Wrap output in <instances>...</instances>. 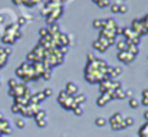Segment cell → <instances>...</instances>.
Here are the masks:
<instances>
[{
	"label": "cell",
	"instance_id": "obj_1",
	"mask_svg": "<svg viewBox=\"0 0 148 137\" xmlns=\"http://www.w3.org/2000/svg\"><path fill=\"white\" fill-rule=\"evenodd\" d=\"M16 75H17V80H23V81H30V80H39L36 75H35V71H33V66L32 64L29 62H23L22 65H19L16 68Z\"/></svg>",
	"mask_w": 148,
	"mask_h": 137
},
{
	"label": "cell",
	"instance_id": "obj_2",
	"mask_svg": "<svg viewBox=\"0 0 148 137\" xmlns=\"http://www.w3.org/2000/svg\"><path fill=\"white\" fill-rule=\"evenodd\" d=\"M115 42H116V38H106V36L99 33L98 39L92 44V46H94V49H97L99 52H105L109 46H112Z\"/></svg>",
	"mask_w": 148,
	"mask_h": 137
},
{
	"label": "cell",
	"instance_id": "obj_3",
	"mask_svg": "<svg viewBox=\"0 0 148 137\" xmlns=\"http://www.w3.org/2000/svg\"><path fill=\"white\" fill-rule=\"evenodd\" d=\"M58 101H59V104H60L65 110H73V108L76 107V104H75V101H73V97L68 95L63 90L59 92V95H58Z\"/></svg>",
	"mask_w": 148,
	"mask_h": 137
},
{
	"label": "cell",
	"instance_id": "obj_4",
	"mask_svg": "<svg viewBox=\"0 0 148 137\" xmlns=\"http://www.w3.org/2000/svg\"><path fill=\"white\" fill-rule=\"evenodd\" d=\"M108 123L111 124L112 130H122L125 129V124H124V116L121 113H115L111 116V118L108 120Z\"/></svg>",
	"mask_w": 148,
	"mask_h": 137
},
{
	"label": "cell",
	"instance_id": "obj_5",
	"mask_svg": "<svg viewBox=\"0 0 148 137\" xmlns=\"http://www.w3.org/2000/svg\"><path fill=\"white\" fill-rule=\"evenodd\" d=\"M63 15V6H56L53 10H50L46 16V23L52 25V23H56V20Z\"/></svg>",
	"mask_w": 148,
	"mask_h": 137
},
{
	"label": "cell",
	"instance_id": "obj_6",
	"mask_svg": "<svg viewBox=\"0 0 148 137\" xmlns=\"http://www.w3.org/2000/svg\"><path fill=\"white\" fill-rule=\"evenodd\" d=\"M27 88H29V87H27L26 84H20V82H19L17 87L9 90V95L13 97V98H16V97H23V95L26 94V91H27Z\"/></svg>",
	"mask_w": 148,
	"mask_h": 137
},
{
	"label": "cell",
	"instance_id": "obj_7",
	"mask_svg": "<svg viewBox=\"0 0 148 137\" xmlns=\"http://www.w3.org/2000/svg\"><path fill=\"white\" fill-rule=\"evenodd\" d=\"M131 29H132L138 36L145 35V30H144V26H143L141 19H134V20H132V23H131Z\"/></svg>",
	"mask_w": 148,
	"mask_h": 137
},
{
	"label": "cell",
	"instance_id": "obj_8",
	"mask_svg": "<svg viewBox=\"0 0 148 137\" xmlns=\"http://www.w3.org/2000/svg\"><path fill=\"white\" fill-rule=\"evenodd\" d=\"M116 58H118V61H121V62L125 64V65H130V64L134 62V59H135V56H132V55L128 53L127 51H125V52H118Z\"/></svg>",
	"mask_w": 148,
	"mask_h": 137
},
{
	"label": "cell",
	"instance_id": "obj_9",
	"mask_svg": "<svg viewBox=\"0 0 148 137\" xmlns=\"http://www.w3.org/2000/svg\"><path fill=\"white\" fill-rule=\"evenodd\" d=\"M63 91L66 92L68 95H71V97H75V95H78L79 94V87L75 84V82H68L66 85H65V90Z\"/></svg>",
	"mask_w": 148,
	"mask_h": 137
},
{
	"label": "cell",
	"instance_id": "obj_10",
	"mask_svg": "<svg viewBox=\"0 0 148 137\" xmlns=\"http://www.w3.org/2000/svg\"><path fill=\"white\" fill-rule=\"evenodd\" d=\"M111 100H112V98H111V92H101L99 97H98V100H97V105H99V107H105Z\"/></svg>",
	"mask_w": 148,
	"mask_h": 137
},
{
	"label": "cell",
	"instance_id": "obj_11",
	"mask_svg": "<svg viewBox=\"0 0 148 137\" xmlns=\"http://www.w3.org/2000/svg\"><path fill=\"white\" fill-rule=\"evenodd\" d=\"M122 72H124L122 66H111V69H109V72H108V78L116 80L119 75H122Z\"/></svg>",
	"mask_w": 148,
	"mask_h": 137
},
{
	"label": "cell",
	"instance_id": "obj_12",
	"mask_svg": "<svg viewBox=\"0 0 148 137\" xmlns=\"http://www.w3.org/2000/svg\"><path fill=\"white\" fill-rule=\"evenodd\" d=\"M56 6H59V4L53 3L52 0H48V1H46V3L43 4V7L40 9V15H43V16L46 17V16H48V13H49L50 10H53V9H55Z\"/></svg>",
	"mask_w": 148,
	"mask_h": 137
},
{
	"label": "cell",
	"instance_id": "obj_13",
	"mask_svg": "<svg viewBox=\"0 0 148 137\" xmlns=\"http://www.w3.org/2000/svg\"><path fill=\"white\" fill-rule=\"evenodd\" d=\"M111 98L112 100H124V98H127V92H125V88H118V90H115V91L111 92Z\"/></svg>",
	"mask_w": 148,
	"mask_h": 137
},
{
	"label": "cell",
	"instance_id": "obj_14",
	"mask_svg": "<svg viewBox=\"0 0 148 137\" xmlns=\"http://www.w3.org/2000/svg\"><path fill=\"white\" fill-rule=\"evenodd\" d=\"M19 29H20V28L17 26L16 22H14V23H9V25L4 28V33H6V35H13V36H14V33H16Z\"/></svg>",
	"mask_w": 148,
	"mask_h": 137
},
{
	"label": "cell",
	"instance_id": "obj_15",
	"mask_svg": "<svg viewBox=\"0 0 148 137\" xmlns=\"http://www.w3.org/2000/svg\"><path fill=\"white\" fill-rule=\"evenodd\" d=\"M48 32H49V36L50 38H55L60 33V29H59V25L58 23H52L50 28H48Z\"/></svg>",
	"mask_w": 148,
	"mask_h": 137
},
{
	"label": "cell",
	"instance_id": "obj_16",
	"mask_svg": "<svg viewBox=\"0 0 148 137\" xmlns=\"http://www.w3.org/2000/svg\"><path fill=\"white\" fill-rule=\"evenodd\" d=\"M115 45H116V48H118V52H125V51L128 49V42H127L124 38H122L121 41H116Z\"/></svg>",
	"mask_w": 148,
	"mask_h": 137
},
{
	"label": "cell",
	"instance_id": "obj_17",
	"mask_svg": "<svg viewBox=\"0 0 148 137\" xmlns=\"http://www.w3.org/2000/svg\"><path fill=\"white\" fill-rule=\"evenodd\" d=\"M1 42L4 44V45H13V44H16V39H14V36L13 35H3L1 36Z\"/></svg>",
	"mask_w": 148,
	"mask_h": 137
},
{
	"label": "cell",
	"instance_id": "obj_18",
	"mask_svg": "<svg viewBox=\"0 0 148 137\" xmlns=\"http://www.w3.org/2000/svg\"><path fill=\"white\" fill-rule=\"evenodd\" d=\"M73 101H75V104H76V105H84V104H85V101H86V95H85V94H82V92H79L78 95H75V97H73Z\"/></svg>",
	"mask_w": 148,
	"mask_h": 137
},
{
	"label": "cell",
	"instance_id": "obj_19",
	"mask_svg": "<svg viewBox=\"0 0 148 137\" xmlns=\"http://www.w3.org/2000/svg\"><path fill=\"white\" fill-rule=\"evenodd\" d=\"M128 53H131L132 56L137 58V55L140 53V46L138 45H134V44H128V49H127Z\"/></svg>",
	"mask_w": 148,
	"mask_h": 137
},
{
	"label": "cell",
	"instance_id": "obj_20",
	"mask_svg": "<svg viewBox=\"0 0 148 137\" xmlns=\"http://www.w3.org/2000/svg\"><path fill=\"white\" fill-rule=\"evenodd\" d=\"M33 117H35V120H36V121H40V120H48V113H46L45 110H39V111H38V113H36Z\"/></svg>",
	"mask_w": 148,
	"mask_h": 137
},
{
	"label": "cell",
	"instance_id": "obj_21",
	"mask_svg": "<svg viewBox=\"0 0 148 137\" xmlns=\"http://www.w3.org/2000/svg\"><path fill=\"white\" fill-rule=\"evenodd\" d=\"M103 25H105V19H95V20L92 22V26H94L97 30H101V29L103 28Z\"/></svg>",
	"mask_w": 148,
	"mask_h": 137
},
{
	"label": "cell",
	"instance_id": "obj_22",
	"mask_svg": "<svg viewBox=\"0 0 148 137\" xmlns=\"http://www.w3.org/2000/svg\"><path fill=\"white\" fill-rule=\"evenodd\" d=\"M98 7H101V9H105V7H108L109 4H111V0H92Z\"/></svg>",
	"mask_w": 148,
	"mask_h": 137
},
{
	"label": "cell",
	"instance_id": "obj_23",
	"mask_svg": "<svg viewBox=\"0 0 148 137\" xmlns=\"http://www.w3.org/2000/svg\"><path fill=\"white\" fill-rule=\"evenodd\" d=\"M42 0H22V4L26 6V7H33V6H38Z\"/></svg>",
	"mask_w": 148,
	"mask_h": 137
},
{
	"label": "cell",
	"instance_id": "obj_24",
	"mask_svg": "<svg viewBox=\"0 0 148 137\" xmlns=\"http://www.w3.org/2000/svg\"><path fill=\"white\" fill-rule=\"evenodd\" d=\"M140 137H148V121H145L140 129Z\"/></svg>",
	"mask_w": 148,
	"mask_h": 137
},
{
	"label": "cell",
	"instance_id": "obj_25",
	"mask_svg": "<svg viewBox=\"0 0 148 137\" xmlns=\"http://www.w3.org/2000/svg\"><path fill=\"white\" fill-rule=\"evenodd\" d=\"M134 123H135V118H134V117H131V116L124 117V124H125V127H131V126H134Z\"/></svg>",
	"mask_w": 148,
	"mask_h": 137
},
{
	"label": "cell",
	"instance_id": "obj_26",
	"mask_svg": "<svg viewBox=\"0 0 148 137\" xmlns=\"http://www.w3.org/2000/svg\"><path fill=\"white\" fill-rule=\"evenodd\" d=\"M27 22H29V16H20V17L17 19V22H16V23H17V26L20 28V26H25Z\"/></svg>",
	"mask_w": 148,
	"mask_h": 137
},
{
	"label": "cell",
	"instance_id": "obj_27",
	"mask_svg": "<svg viewBox=\"0 0 148 137\" xmlns=\"http://www.w3.org/2000/svg\"><path fill=\"white\" fill-rule=\"evenodd\" d=\"M23 108H25V107H23V105H20V104H13V105H12V113H14V114H17V113H19V114H22Z\"/></svg>",
	"mask_w": 148,
	"mask_h": 137
},
{
	"label": "cell",
	"instance_id": "obj_28",
	"mask_svg": "<svg viewBox=\"0 0 148 137\" xmlns=\"http://www.w3.org/2000/svg\"><path fill=\"white\" fill-rule=\"evenodd\" d=\"M50 75H52V68L46 66V68H45V71L42 72V75H40V77H42L43 80H50Z\"/></svg>",
	"mask_w": 148,
	"mask_h": 137
},
{
	"label": "cell",
	"instance_id": "obj_29",
	"mask_svg": "<svg viewBox=\"0 0 148 137\" xmlns=\"http://www.w3.org/2000/svg\"><path fill=\"white\" fill-rule=\"evenodd\" d=\"M130 107H131V108H138V107H140V101H138L135 97H131V98H130Z\"/></svg>",
	"mask_w": 148,
	"mask_h": 137
},
{
	"label": "cell",
	"instance_id": "obj_30",
	"mask_svg": "<svg viewBox=\"0 0 148 137\" xmlns=\"http://www.w3.org/2000/svg\"><path fill=\"white\" fill-rule=\"evenodd\" d=\"M140 104H143V105L148 107V88L143 91V100H141V102H140Z\"/></svg>",
	"mask_w": 148,
	"mask_h": 137
},
{
	"label": "cell",
	"instance_id": "obj_31",
	"mask_svg": "<svg viewBox=\"0 0 148 137\" xmlns=\"http://www.w3.org/2000/svg\"><path fill=\"white\" fill-rule=\"evenodd\" d=\"M119 6H121L119 1L112 3V4H111V12H112V13H119Z\"/></svg>",
	"mask_w": 148,
	"mask_h": 137
},
{
	"label": "cell",
	"instance_id": "obj_32",
	"mask_svg": "<svg viewBox=\"0 0 148 137\" xmlns=\"http://www.w3.org/2000/svg\"><path fill=\"white\" fill-rule=\"evenodd\" d=\"M7 84H9V88L12 90V88H14V87L19 85V80H17V78H12V80H9Z\"/></svg>",
	"mask_w": 148,
	"mask_h": 137
},
{
	"label": "cell",
	"instance_id": "obj_33",
	"mask_svg": "<svg viewBox=\"0 0 148 137\" xmlns=\"http://www.w3.org/2000/svg\"><path fill=\"white\" fill-rule=\"evenodd\" d=\"M16 127H17V129H25V127H26L25 118H17V120H16Z\"/></svg>",
	"mask_w": 148,
	"mask_h": 137
},
{
	"label": "cell",
	"instance_id": "obj_34",
	"mask_svg": "<svg viewBox=\"0 0 148 137\" xmlns=\"http://www.w3.org/2000/svg\"><path fill=\"white\" fill-rule=\"evenodd\" d=\"M141 22H143V26H144L145 33H148V13L144 16V17H141Z\"/></svg>",
	"mask_w": 148,
	"mask_h": 137
},
{
	"label": "cell",
	"instance_id": "obj_35",
	"mask_svg": "<svg viewBox=\"0 0 148 137\" xmlns=\"http://www.w3.org/2000/svg\"><path fill=\"white\" fill-rule=\"evenodd\" d=\"M95 124H97L98 127H103V126L106 124V120H105L103 117H98V118L95 120Z\"/></svg>",
	"mask_w": 148,
	"mask_h": 137
},
{
	"label": "cell",
	"instance_id": "obj_36",
	"mask_svg": "<svg viewBox=\"0 0 148 137\" xmlns=\"http://www.w3.org/2000/svg\"><path fill=\"white\" fill-rule=\"evenodd\" d=\"M72 111H73L76 116H82V114H84V108H82V105H76Z\"/></svg>",
	"mask_w": 148,
	"mask_h": 137
},
{
	"label": "cell",
	"instance_id": "obj_37",
	"mask_svg": "<svg viewBox=\"0 0 148 137\" xmlns=\"http://www.w3.org/2000/svg\"><path fill=\"white\" fill-rule=\"evenodd\" d=\"M48 35H49L48 28H40V29H39V36H40V38H45V36H48Z\"/></svg>",
	"mask_w": 148,
	"mask_h": 137
},
{
	"label": "cell",
	"instance_id": "obj_38",
	"mask_svg": "<svg viewBox=\"0 0 148 137\" xmlns=\"http://www.w3.org/2000/svg\"><path fill=\"white\" fill-rule=\"evenodd\" d=\"M127 12H128V6H127V4H121V6H119V13L125 15Z\"/></svg>",
	"mask_w": 148,
	"mask_h": 137
},
{
	"label": "cell",
	"instance_id": "obj_39",
	"mask_svg": "<svg viewBox=\"0 0 148 137\" xmlns=\"http://www.w3.org/2000/svg\"><path fill=\"white\" fill-rule=\"evenodd\" d=\"M43 94H45V97L48 98V97H50V95L53 94V91H52V88H49V87H48V88H45V90H43Z\"/></svg>",
	"mask_w": 148,
	"mask_h": 137
},
{
	"label": "cell",
	"instance_id": "obj_40",
	"mask_svg": "<svg viewBox=\"0 0 148 137\" xmlns=\"http://www.w3.org/2000/svg\"><path fill=\"white\" fill-rule=\"evenodd\" d=\"M36 124H38V127H46L48 120H40V121H36Z\"/></svg>",
	"mask_w": 148,
	"mask_h": 137
},
{
	"label": "cell",
	"instance_id": "obj_41",
	"mask_svg": "<svg viewBox=\"0 0 148 137\" xmlns=\"http://www.w3.org/2000/svg\"><path fill=\"white\" fill-rule=\"evenodd\" d=\"M95 58H97V56H95L94 53H88V56H86V59H88V64H89V62H94V61H95Z\"/></svg>",
	"mask_w": 148,
	"mask_h": 137
},
{
	"label": "cell",
	"instance_id": "obj_42",
	"mask_svg": "<svg viewBox=\"0 0 148 137\" xmlns=\"http://www.w3.org/2000/svg\"><path fill=\"white\" fill-rule=\"evenodd\" d=\"M144 120H145V121H148V110H145V111H144Z\"/></svg>",
	"mask_w": 148,
	"mask_h": 137
},
{
	"label": "cell",
	"instance_id": "obj_43",
	"mask_svg": "<svg viewBox=\"0 0 148 137\" xmlns=\"http://www.w3.org/2000/svg\"><path fill=\"white\" fill-rule=\"evenodd\" d=\"M12 1H13L16 6H17V4H22V0H12Z\"/></svg>",
	"mask_w": 148,
	"mask_h": 137
},
{
	"label": "cell",
	"instance_id": "obj_44",
	"mask_svg": "<svg viewBox=\"0 0 148 137\" xmlns=\"http://www.w3.org/2000/svg\"><path fill=\"white\" fill-rule=\"evenodd\" d=\"M3 118H4V114H3V113H1V111H0V121H1V120H3Z\"/></svg>",
	"mask_w": 148,
	"mask_h": 137
},
{
	"label": "cell",
	"instance_id": "obj_45",
	"mask_svg": "<svg viewBox=\"0 0 148 137\" xmlns=\"http://www.w3.org/2000/svg\"><path fill=\"white\" fill-rule=\"evenodd\" d=\"M1 82H3V80H1V77H0V87H1Z\"/></svg>",
	"mask_w": 148,
	"mask_h": 137
},
{
	"label": "cell",
	"instance_id": "obj_46",
	"mask_svg": "<svg viewBox=\"0 0 148 137\" xmlns=\"http://www.w3.org/2000/svg\"><path fill=\"white\" fill-rule=\"evenodd\" d=\"M0 136H1V134H0Z\"/></svg>",
	"mask_w": 148,
	"mask_h": 137
}]
</instances>
